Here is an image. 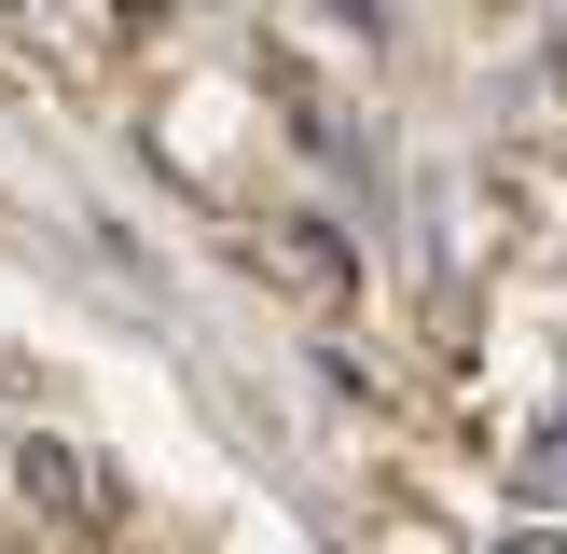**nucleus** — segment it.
<instances>
[{
  "instance_id": "f257e3e1",
  "label": "nucleus",
  "mask_w": 567,
  "mask_h": 554,
  "mask_svg": "<svg viewBox=\"0 0 567 554\" xmlns=\"http://www.w3.org/2000/svg\"><path fill=\"white\" fill-rule=\"evenodd\" d=\"M28 499H55V513H97V499H83V458H55V443H28Z\"/></svg>"
},
{
  "instance_id": "f03ea898",
  "label": "nucleus",
  "mask_w": 567,
  "mask_h": 554,
  "mask_svg": "<svg viewBox=\"0 0 567 554\" xmlns=\"http://www.w3.org/2000/svg\"><path fill=\"white\" fill-rule=\"evenodd\" d=\"M498 554H567V541H554V526H526V541H498Z\"/></svg>"
}]
</instances>
